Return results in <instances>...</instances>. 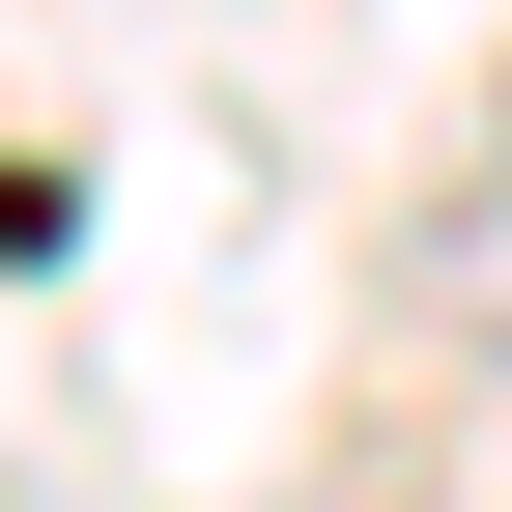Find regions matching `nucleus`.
<instances>
[]
</instances>
